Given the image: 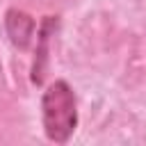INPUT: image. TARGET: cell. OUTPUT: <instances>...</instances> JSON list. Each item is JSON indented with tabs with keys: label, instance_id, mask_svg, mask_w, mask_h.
I'll use <instances>...</instances> for the list:
<instances>
[{
	"label": "cell",
	"instance_id": "3957f363",
	"mask_svg": "<svg viewBox=\"0 0 146 146\" xmlns=\"http://www.w3.org/2000/svg\"><path fill=\"white\" fill-rule=\"evenodd\" d=\"M57 27V18L55 16H46L41 32H39V48H36V57H34V66H32V82L41 84L43 82V66H46V57H48V41H50V32Z\"/></svg>",
	"mask_w": 146,
	"mask_h": 146
},
{
	"label": "cell",
	"instance_id": "6da1fadb",
	"mask_svg": "<svg viewBox=\"0 0 146 146\" xmlns=\"http://www.w3.org/2000/svg\"><path fill=\"white\" fill-rule=\"evenodd\" d=\"M41 116L46 137L55 144H66L78 128V107L75 94L64 80H55L41 100Z\"/></svg>",
	"mask_w": 146,
	"mask_h": 146
},
{
	"label": "cell",
	"instance_id": "7a4b0ae2",
	"mask_svg": "<svg viewBox=\"0 0 146 146\" xmlns=\"http://www.w3.org/2000/svg\"><path fill=\"white\" fill-rule=\"evenodd\" d=\"M5 30L9 34V41L16 48L25 50L34 36V21H32V16H27L21 9H9L5 14Z\"/></svg>",
	"mask_w": 146,
	"mask_h": 146
}]
</instances>
